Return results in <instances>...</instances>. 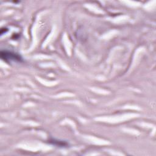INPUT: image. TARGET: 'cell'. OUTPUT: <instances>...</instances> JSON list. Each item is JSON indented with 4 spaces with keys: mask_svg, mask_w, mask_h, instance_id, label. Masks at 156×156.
<instances>
[{
    "mask_svg": "<svg viewBox=\"0 0 156 156\" xmlns=\"http://www.w3.org/2000/svg\"><path fill=\"white\" fill-rule=\"evenodd\" d=\"M1 58L5 62L9 63L11 62H23V57L17 52L8 50H2L0 52Z\"/></svg>",
    "mask_w": 156,
    "mask_h": 156,
    "instance_id": "cell-1",
    "label": "cell"
},
{
    "mask_svg": "<svg viewBox=\"0 0 156 156\" xmlns=\"http://www.w3.org/2000/svg\"><path fill=\"white\" fill-rule=\"evenodd\" d=\"M58 141H56L55 140H52V141H50V142H51L54 145H57V146H67L68 144L67 143H65L63 141H59L58 142Z\"/></svg>",
    "mask_w": 156,
    "mask_h": 156,
    "instance_id": "cell-2",
    "label": "cell"
}]
</instances>
